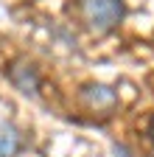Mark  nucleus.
<instances>
[{
	"label": "nucleus",
	"mask_w": 154,
	"mask_h": 157,
	"mask_svg": "<svg viewBox=\"0 0 154 157\" xmlns=\"http://www.w3.org/2000/svg\"><path fill=\"white\" fill-rule=\"evenodd\" d=\"M81 11L95 31H112L123 20V0H81Z\"/></svg>",
	"instance_id": "1"
},
{
	"label": "nucleus",
	"mask_w": 154,
	"mask_h": 157,
	"mask_svg": "<svg viewBox=\"0 0 154 157\" xmlns=\"http://www.w3.org/2000/svg\"><path fill=\"white\" fill-rule=\"evenodd\" d=\"M9 76H11V82L17 84V90H23L25 95H36V87H39V76H36V70L31 67V65H14L11 70H9Z\"/></svg>",
	"instance_id": "2"
},
{
	"label": "nucleus",
	"mask_w": 154,
	"mask_h": 157,
	"mask_svg": "<svg viewBox=\"0 0 154 157\" xmlns=\"http://www.w3.org/2000/svg\"><path fill=\"white\" fill-rule=\"evenodd\" d=\"M20 149H23V135L11 124H3L0 126V157H17Z\"/></svg>",
	"instance_id": "3"
},
{
	"label": "nucleus",
	"mask_w": 154,
	"mask_h": 157,
	"mask_svg": "<svg viewBox=\"0 0 154 157\" xmlns=\"http://www.w3.org/2000/svg\"><path fill=\"white\" fill-rule=\"evenodd\" d=\"M84 95L90 104H115V90L104 87V84H90L84 87Z\"/></svg>",
	"instance_id": "4"
},
{
	"label": "nucleus",
	"mask_w": 154,
	"mask_h": 157,
	"mask_svg": "<svg viewBox=\"0 0 154 157\" xmlns=\"http://www.w3.org/2000/svg\"><path fill=\"white\" fill-rule=\"evenodd\" d=\"M115 154H118V157H129V151L123 146H118V143H115Z\"/></svg>",
	"instance_id": "5"
},
{
	"label": "nucleus",
	"mask_w": 154,
	"mask_h": 157,
	"mask_svg": "<svg viewBox=\"0 0 154 157\" xmlns=\"http://www.w3.org/2000/svg\"><path fill=\"white\" fill-rule=\"evenodd\" d=\"M148 137H151V143H154V118L148 121Z\"/></svg>",
	"instance_id": "6"
}]
</instances>
